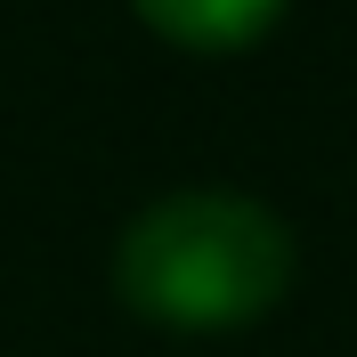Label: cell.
<instances>
[{"label": "cell", "mask_w": 357, "mask_h": 357, "mask_svg": "<svg viewBox=\"0 0 357 357\" xmlns=\"http://www.w3.org/2000/svg\"><path fill=\"white\" fill-rule=\"evenodd\" d=\"M301 244L244 187H171L122 227L114 292L162 333H236L292 292Z\"/></svg>", "instance_id": "1"}, {"label": "cell", "mask_w": 357, "mask_h": 357, "mask_svg": "<svg viewBox=\"0 0 357 357\" xmlns=\"http://www.w3.org/2000/svg\"><path fill=\"white\" fill-rule=\"evenodd\" d=\"M138 17L155 24L162 41H178V49H252L268 33V24L284 17V0H130Z\"/></svg>", "instance_id": "2"}]
</instances>
